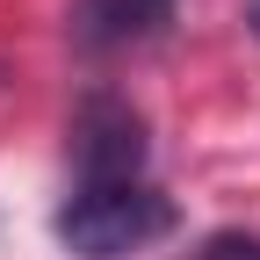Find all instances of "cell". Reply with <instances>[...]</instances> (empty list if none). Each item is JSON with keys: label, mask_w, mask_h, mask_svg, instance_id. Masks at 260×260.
I'll use <instances>...</instances> for the list:
<instances>
[{"label": "cell", "mask_w": 260, "mask_h": 260, "mask_svg": "<svg viewBox=\"0 0 260 260\" xmlns=\"http://www.w3.org/2000/svg\"><path fill=\"white\" fill-rule=\"evenodd\" d=\"M246 29H253V37H260V0H253V8H246Z\"/></svg>", "instance_id": "obj_5"}, {"label": "cell", "mask_w": 260, "mask_h": 260, "mask_svg": "<svg viewBox=\"0 0 260 260\" xmlns=\"http://www.w3.org/2000/svg\"><path fill=\"white\" fill-rule=\"evenodd\" d=\"M145 116L123 94H87L73 116V181H145Z\"/></svg>", "instance_id": "obj_2"}, {"label": "cell", "mask_w": 260, "mask_h": 260, "mask_svg": "<svg viewBox=\"0 0 260 260\" xmlns=\"http://www.w3.org/2000/svg\"><path fill=\"white\" fill-rule=\"evenodd\" d=\"M181 0H73V44L87 58H116V51H138L152 37H167Z\"/></svg>", "instance_id": "obj_3"}, {"label": "cell", "mask_w": 260, "mask_h": 260, "mask_svg": "<svg viewBox=\"0 0 260 260\" xmlns=\"http://www.w3.org/2000/svg\"><path fill=\"white\" fill-rule=\"evenodd\" d=\"M174 224H181L174 195L145 174V181H73V195L51 217V232L80 260H130L159 239H174Z\"/></svg>", "instance_id": "obj_1"}, {"label": "cell", "mask_w": 260, "mask_h": 260, "mask_svg": "<svg viewBox=\"0 0 260 260\" xmlns=\"http://www.w3.org/2000/svg\"><path fill=\"white\" fill-rule=\"evenodd\" d=\"M195 260H260V239H246V232H217Z\"/></svg>", "instance_id": "obj_4"}]
</instances>
